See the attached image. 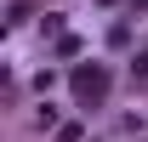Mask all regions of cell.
I'll return each mask as SVG.
<instances>
[{
  "mask_svg": "<svg viewBox=\"0 0 148 142\" xmlns=\"http://www.w3.org/2000/svg\"><path fill=\"white\" fill-rule=\"evenodd\" d=\"M74 97H80V102H103V97H108V68H103V63L74 68Z\"/></svg>",
  "mask_w": 148,
  "mask_h": 142,
  "instance_id": "cell-1",
  "label": "cell"
}]
</instances>
